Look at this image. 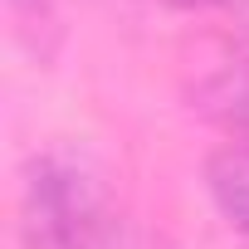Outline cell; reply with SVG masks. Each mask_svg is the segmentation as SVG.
<instances>
[{
    "mask_svg": "<svg viewBox=\"0 0 249 249\" xmlns=\"http://www.w3.org/2000/svg\"><path fill=\"white\" fill-rule=\"evenodd\" d=\"M122 225L103 171L73 147H44L25 161L20 244L25 249H117Z\"/></svg>",
    "mask_w": 249,
    "mask_h": 249,
    "instance_id": "1",
    "label": "cell"
},
{
    "mask_svg": "<svg viewBox=\"0 0 249 249\" xmlns=\"http://www.w3.org/2000/svg\"><path fill=\"white\" fill-rule=\"evenodd\" d=\"M186 103L225 142H249V54H225L196 73Z\"/></svg>",
    "mask_w": 249,
    "mask_h": 249,
    "instance_id": "2",
    "label": "cell"
},
{
    "mask_svg": "<svg viewBox=\"0 0 249 249\" xmlns=\"http://www.w3.org/2000/svg\"><path fill=\"white\" fill-rule=\"evenodd\" d=\"M205 191L220 220L249 239V142H220L205 157Z\"/></svg>",
    "mask_w": 249,
    "mask_h": 249,
    "instance_id": "3",
    "label": "cell"
},
{
    "mask_svg": "<svg viewBox=\"0 0 249 249\" xmlns=\"http://www.w3.org/2000/svg\"><path fill=\"white\" fill-rule=\"evenodd\" d=\"M5 10H10L15 39L44 64V59L59 49V35H64V25H59V0H5Z\"/></svg>",
    "mask_w": 249,
    "mask_h": 249,
    "instance_id": "4",
    "label": "cell"
},
{
    "mask_svg": "<svg viewBox=\"0 0 249 249\" xmlns=\"http://www.w3.org/2000/svg\"><path fill=\"white\" fill-rule=\"evenodd\" d=\"M220 10H230V15H234V20H239V25L249 30V0H225Z\"/></svg>",
    "mask_w": 249,
    "mask_h": 249,
    "instance_id": "5",
    "label": "cell"
},
{
    "mask_svg": "<svg viewBox=\"0 0 249 249\" xmlns=\"http://www.w3.org/2000/svg\"><path fill=\"white\" fill-rule=\"evenodd\" d=\"M161 5H181V10H196V5H225V0H161Z\"/></svg>",
    "mask_w": 249,
    "mask_h": 249,
    "instance_id": "6",
    "label": "cell"
},
{
    "mask_svg": "<svg viewBox=\"0 0 249 249\" xmlns=\"http://www.w3.org/2000/svg\"><path fill=\"white\" fill-rule=\"evenodd\" d=\"M117 249H142V244H137V239H132V234H127V239H122V244H117Z\"/></svg>",
    "mask_w": 249,
    "mask_h": 249,
    "instance_id": "7",
    "label": "cell"
}]
</instances>
